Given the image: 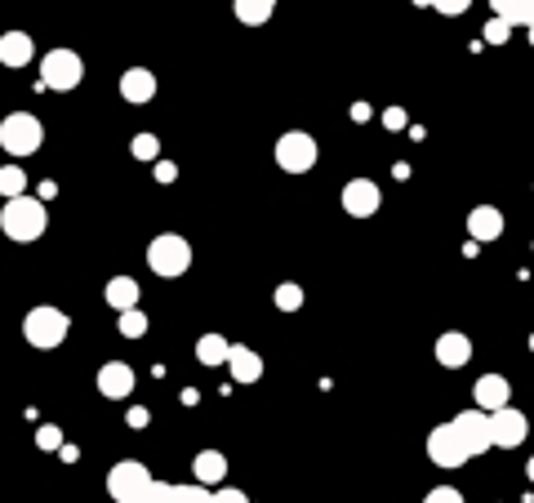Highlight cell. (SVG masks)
<instances>
[{
    "label": "cell",
    "mask_w": 534,
    "mask_h": 503,
    "mask_svg": "<svg viewBox=\"0 0 534 503\" xmlns=\"http://www.w3.org/2000/svg\"><path fill=\"white\" fill-rule=\"evenodd\" d=\"M45 223H49V214H45V201H36V197H5V209H0V232L9 236V241H18V245H27V241H40L45 236Z\"/></svg>",
    "instance_id": "cell-1"
},
{
    "label": "cell",
    "mask_w": 534,
    "mask_h": 503,
    "mask_svg": "<svg viewBox=\"0 0 534 503\" xmlns=\"http://www.w3.org/2000/svg\"><path fill=\"white\" fill-rule=\"evenodd\" d=\"M152 486H156V476L138 459H121L107 472V495L116 503H152Z\"/></svg>",
    "instance_id": "cell-2"
},
{
    "label": "cell",
    "mask_w": 534,
    "mask_h": 503,
    "mask_svg": "<svg viewBox=\"0 0 534 503\" xmlns=\"http://www.w3.org/2000/svg\"><path fill=\"white\" fill-rule=\"evenodd\" d=\"M40 143H45V125L36 121L32 112H9L5 121H0V147L9 152V156H36L40 152Z\"/></svg>",
    "instance_id": "cell-3"
},
{
    "label": "cell",
    "mask_w": 534,
    "mask_h": 503,
    "mask_svg": "<svg viewBox=\"0 0 534 503\" xmlns=\"http://www.w3.org/2000/svg\"><path fill=\"white\" fill-rule=\"evenodd\" d=\"M67 330H71L67 312L63 307H49V303H40V307H32V312L23 316V338H27L32 348H40V352L59 348L67 338Z\"/></svg>",
    "instance_id": "cell-4"
},
{
    "label": "cell",
    "mask_w": 534,
    "mask_h": 503,
    "mask_svg": "<svg viewBox=\"0 0 534 503\" xmlns=\"http://www.w3.org/2000/svg\"><path fill=\"white\" fill-rule=\"evenodd\" d=\"M147 268L156 272V276H183V272L192 268V245H187V236L161 232L147 245Z\"/></svg>",
    "instance_id": "cell-5"
},
{
    "label": "cell",
    "mask_w": 534,
    "mask_h": 503,
    "mask_svg": "<svg viewBox=\"0 0 534 503\" xmlns=\"http://www.w3.org/2000/svg\"><path fill=\"white\" fill-rule=\"evenodd\" d=\"M40 80H45V90H54V94L76 90V85L85 80L80 54H76V49H49V54L40 59Z\"/></svg>",
    "instance_id": "cell-6"
},
{
    "label": "cell",
    "mask_w": 534,
    "mask_h": 503,
    "mask_svg": "<svg viewBox=\"0 0 534 503\" xmlns=\"http://www.w3.org/2000/svg\"><path fill=\"white\" fill-rule=\"evenodd\" d=\"M428 459H433L436 468H464L467 459H472V450H467V441L459 436L454 419L428 433Z\"/></svg>",
    "instance_id": "cell-7"
},
{
    "label": "cell",
    "mask_w": 534,
    "mask_h": 503,
    "mask_svg": "<svg viewBox=\"0 0 534 503\" xmlns=\"http://www.w3.org/2000/svg\"><path fill=\"white\" fill-rule=\"evenodd\" d=\"M316 156H321L316 138L303 134V130H290V134H281V143H276V166L285 169V174H307V169L316 166Z\"/></svg>",
    "instance_id": "cell-8"
},
{
    "label": "cell",
    "mask_w": 534,
    "mask_h": 503,
    "mask_svg": "<svg viewBox=\"0 0 534 503\" xmlns=\"http://www.w3.org/2000/svg\"><path fill=\"white\" fill-rule=\"evenodd\" d=\"M490 433H495L499 450H517L530 436V419L521 410H512V405H499V410H490Z\"/></svg>",
    "instance_id": "cell-9"
},
{
    "label": "cell",
    "mask_w": 534,
    "mask_h": 503,
    "mask_svg": "<svg viewBox=\"0 0 534 503\" xmlns=\"http://www.w3.org/2000/svg\"><path fill=\"white\" fill-rule=\"evenodd\" d=\"M454 428L459 436L467 441V450L472 455H486L490 445H495V433H490V410H481V405H472L464 414H454Z\"/></svg>",
    "instance_id": "cell-10"
},
{
    "label": "cell",
    "mask_w": 534,
    "mask_h": 503,
    "mask_svg": "<svg viewBox=\"0 0 534 503\" xmlns=\"http://www.w3.org/2000/svg\"><path fill=\"white\" fill-rule=\"evenodd\" d=\"M379 205H383V192H379V183H374V178H352V183L343 187V209H347L352 219H369V214H379Z\"/></svg>",
    "instance_id": "cell-11"
},
{
    "label": "cell",
    "mask_w": 534,
    "mask_h": 503,
    "mask_svg": "<svg viewBox=\"0 0 534 503\" xmlns=\"http://www.w3.org/2000/svg\"><path fill=\"white\" fill-rule=\"evenodd\" d=\"M134 383H138V374H134L125 361H107V366L99 369V392L107 401H125L134 392Z\"/></svg>",
    "instance_id": "cell-12"
},
{
    "label": "cell",
    "mask_w": 534,
    "mask_h": 503,
    "mask_svg": "<svg viewBox=\"0 0 534 503\" xmlns=\"http://www.w3.org/2000/svg\"><path fill=\"white\" fill-rule=\"evenodd\" d=\"M436 361L445 369H464L472 361V338L459 335V330H450V335L436 338Z\"/></svg>",
    "instance_id": "cell-13"
},
{
    "label": "cell",
    "mask_w": 534,
    "mask_h": 503,
    "mask_svg": "<svg viewBox=\"0 0 534 503\" xmlns=\"http://www.w3.org/2000/svg\"><path fill=\"white\" fill-rule=\"evenodd\" d=\"M36 59V45H32V36L27 32H5L0 36V63H5V68H27V63H32Z\"/></svg>",
    "instance_id": "cell-14"
},
{
    "label": "cell",
    "mask_w": 534,
    "mask_h": 503,
    "mask_svg": "<svg viewBox=\"0 0 534 503\" xmlns=\"http://www.w3.org/2000/svg\"><path fill=\"white\" fill-rule=\"evenodd\" d=\"M228 369H232L236 383H259L263 379V357L245 343H232V357H228Z\"/></svg>",
    "instance_id": "cell-15"
},
{
    "label": "cell",
    "mask_w": 534,
    "mask_h": 503,
    "mask_svg": "<svg viewBox=\"0 0 534 503\" xmlns=\"http://www.w3.org/2000/svg\"><path fill=\"white\" fill-rule=\"evenodd\" d=\"M467 232L472 241H499L503 236V214L495 205H476L472 214H467Z\"/></svg>",
    "instance_id": "cell-16"
},
{
    "label": "cell",
    "mask_w": 534,
    "mask_h": 503,
    "mask_svg": "<svg viewBox=\"0 0 534 503\" xmlns=\"http://www.w3.org/2000/svg\"><path fill=\"white\" fill-rule=\"evenodd\" d=\"M121 94H125V102H152L156 99V76L147 68H130L121 76Z\"/></svg>",
    "instance_id": "cell-17"
},
{
    "label": "cell",
    "mask_w": 534,
    "mask_h": 503,
    "mask_svg": "<svg viewBox=\"0 0 534 503\" xmlns=\"http://www.w3.org/2000/svg\"><path fill=\"white\" fill-rule=\"evenodd\" d=\"M507 379L503 374H481L476 379V388H472V397H476V405L481 410H499V405H507Z\"/></svg>",
    "instance_id": "cell-18"
},
{
    "label": "cell",
    "mask_w": 534,
    "mask_h": 503,
    "mask_svg": "<svg viewBox=\"0 0 534 503\" xmlns=\"http://www.w3.org/2000/svg\"><path fill=\"white\" fill-rule=\"evenodd\" d=\"M192 476L205 481V486H219L228 476V455L223 450H200L197 459H192Z\"/></svg>",
    "instance_id": "cell-19"
},
{
    "label": "cell",
    "mask_w": 534,
    "mask_h": 503,
    "mask_svg": "<svg viewBox=\"0 0 534 503\" xmlns=\"http://www.w3.org/2000/svg\"><path fill=\"white\" fill-rule=\"evenodd\" d=\"M228 357H232V343L223 335H200L197 338V361L200 366H228Z\"/></svg>",
    "instance_id": "cell-20"
},
{
    "label": "cell",
    "mask_w": 534,
    "mask_h": 503,
    "mask_svg": "<svg viewBox=\"0 0 534 503\" xmlns=\"http://www.w3.org/2000/svg\"><path fill=\"white\" fill-rule=\"evenodd\" d=\"M232 9L245 27H263L267 18L276 14V0H232Z\"/></svg>",
    "instance_id": "cell-21"
},
{
    "label": "cell",
    "mask_w": 534,
    "mask_h": 503,
    "mask_svg": "<svg viewBox=\"0 0 534 503\" xmlns=\"http://www.w3.org/2000/svg\"><path fill=\"white\" fill-rule=\"evenodd\" d=\"M107 303H112L116 312L138 307V281H134V276H112V281H107Z\"/></svg>",
    "instance_id": "cell-22"
},
{
    "label": "cell",
    "mask_w": 534,
    "mask_h": 503,
    "mask_svg": "<svg viewBox=\"0 0 534 503\" xmlns=\"http://www.w3.org/2000/svg\"><path fill=\"white\" fill-rule=\"evenodd\" d=\"M23 192H27V174H23V166L0 169V197H23Z\"/></svg>",
    "instance_id": "cell-23"
},
{
    "label": "cell",
    "mask_w": 534,
    "mask_h": 503,
    "mask_svg": "<svg viewBox=\"0 0 534 503\" xmlns=\"http://www.w3.org/2000/svg\"><path fill=\"white\" fill-rule=\"evenodd\" d=\"M116 316H121V321H116V330H121L125 338H143V335H147V316H143L138 307H125V312H116Z\"/></svg>",
    "instance_id": "cell-24"
},
{
    "label": "cell",
    "mask_w": 534,
    "mask_h": 503,
    "mask_svg": "<svg viewBox=\"0 0 534 503\" xmlns=\"http://www.w3.org/2000/svg\"><path fill=\"white\" fill-rule=\"evenodd\" d=\"M276 307H281V312H299L303 307V285H294V281L276 285Z\"/></svg>",
    "instance_id": "cell-25"
},
{
    "label": "cell",
    "mask_w": 534,
    "mask_h": 503,
    "mask_svg": "<svg viewBox=\"0 0 534 503\" xmlns=\"http://www.w3.org/2000/svg\"><path fill=\"white\" fill-rule=\"evenodd\" d=\"M414 5L436 9V14H445V18H459V14H467V5H472V0H414Z\"/></svg>",
    "instance_id": "cell-26"
},
{
    "label": "cell",
    "mask_w": 534,
    "mask_h": 503,
    "mask_svg": "<svg viewBox=\"0 0 534 503\" xmlns=\"http://www.w3.org/2000/svg\"><path fill=\"white\" fill-rule=\"evenodd\" d=\"M134 156H138V161H156V156H161V143H156V134H134Z\"/></svg>",
    "instance_id": "cell-27"
},
{
    "label": "cell",
    "mask_w": 534,
    "mask_h": 503,
    "mask_svg": "<svg viewBox=\"0 0 534 503\" xmlns=\"http://www.w3.org/2000/svg\"><path fill=\"white\" fill-rule=\"evenodd\" d=\"M36 445H40V450H63V428L45 423V428L36 433Z\"/></svg>",
    "instance_id": "cell-28"
},
{
    "label": "cell",
    "mask_w": 534,
    "mask_h": 503,
    "mask_svg": "<svg viewBox=\"0 0 534 503\" xmlns=\"http://www.w3.org/2000/svg\"><path fill=\"white\" fill-rule=\"evenodd\" d=\"M507 36H512V23H507V18H499V14H495V18L486 23V40H490V45H503Z\"/></svg>",
    "instance_id": "cell-29"
},
{
    "label": "cell",
    "mask_w": 534,
    "mask_h": 503,
    "mask_svg": "<svg viewBox=\"0 0 534 503\" xmlns=\"http://www.w3.org/2000/svg\"><path fill=\"white\" fill-rule=\"evenodd\" d=\"M490 5H495L499 18H507L512 27H521V9H517V0H490Z\"/></svg>",
    "instance_id": "cell-30"
},
{
    "label": "cell",
    "mask_w": 534,
    "mask_h": 503,
    "mask_svg": "<svg viewBox=\"0 0 534 503\" xmlns=\"http://www.w3.org/2000/svg\"><path fill=\"white\" fill-rule=\"evenodd\" d=\"M383 125H388V130H405V112H400V107H388V112H383Z\"/></svg>",
    "instance_id": "cell-31"
},
{
    "label": "cell",
    "mask_w": 534,
    "mask_h": 503,
    "mask_svg": "<svg viewBox=\"0 0 534 503\" xmlns=\"http://www.w3.org/2000/svg\"><path fill=\"white\" fill-rule=\"evenodd\" d=\"M428 499H433V503H459L464 495H459V490H450V486H441V490H433Z\"/></svg>",
    "instance_id": "cell-32"
},
{
    "label": "cell",
    "mask_w": 534,
    "mask_h": 503,
    "mask_svg": "<svg viewBox=\"0 0 534 503\" xmlns=\"http://www.w3.org/2000/svg\"><path fill=\"white\" fill-rule=\"evenodd\" d=\"M174 174H178L174 161H156V178H161V183H174Z\"/></svg>",
    "instance_id": "cell-33"
},
{
    "label": "cell",
    "mask_w": 534,
    "mask_h": 503,
    "mask_svg": "<svg viewBox=\"0 0 534 503\" xmlns=\"http://www.w3.org/2000/svg\"><path fill=\"white\" fill-rule=\"evenodd\" d=\"M517 9H521V27H530L534 23V0H517Z\"/></svg>",
    "instance_id": "cell-34"
},
{
    "label": "cell",
    "mask_w": 534,
    "mask_h": 503,
    "mask_svg": "<svg viewBox=\"0 0 534 503\" xmlns=\"http://www.w3.org/2000/svg\"><path fill=\"white\" fill-rule=\"evenodd\" d=\"M526 32H530V45H534V23H530V27H526Z\"/></svg>",
    "instance_id": "cell-35"
},
{
    "label": "cell",
    "mask_w": 534,
    "mask_h": 503,
    "mask_svg": "<svg viewBox=\"0 0 534 503\" xmlns=\"http://www.w3.org/2000/svg\"><path fill=\"white\" fill-rule=\"evenodd\" d=\"M526 472H530V481H534V459H530V468H526Z\"/></svg>",
    "instance_id": "cell-36"
},
{
    "label": "cell",
    "mask_w": 534,
    "mask_h": 503,
    "mask_svg": "<svg viewBox=\"0 0 534 503\" xmlns=\"http://www.w3.org/2000/svg\"><path fill=\"white\" fill-rule=\"evenodd\" d=\"M530 352H534V335H530Z\"/></svg>",
    "instance_id": "cell-37"
}]
</instances>
